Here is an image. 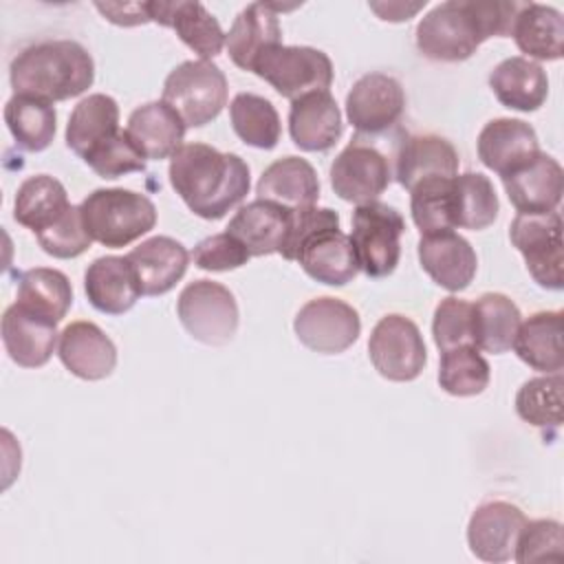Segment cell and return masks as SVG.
Instances as JSON below:
<instances>
[{"label": "cell", "mask_w": 564, "mask_h": 564, "mask_svg": "<svg viewBox=\"0 0 564 564\" xmlns=\"http://www.w3.org/2000/svg\"><path fill=\"white\" fill-rule=\"evenodd\" d=\"M524 2L509 0H447L436 4L416 24V48L434 62H463L494 37L511 35L513 20Z\"/></svg>", "instance_id": "cell-1"}, {"label": "cell", "mask_w": 564, "mask_h": 564, "mask_svg": "<svg viewBox=\"0 0 564 564\" xmlns=\"http://www.w3.org/2000/svg\"><path fill=\"white\" fill-rule=\"evenodd\" d=\"M170 183L183 203L205 220H218L249 194V165L207 143H183L170 159Z\"/></svg>", "instance_id": "cell-2"}, {"label": "cell", "mask_w": 564, "mask_h": 564, "mask_svg": "<svg viewBox=\"0 0 564 564\" xmlns=\"http://www.w3.org/2000/svg\"><path fill=\"white\" fill-rule=\"evenodd\" d=\"M9 79L15 95H31L51 104L64 101L93 86L95 62L75 40H46L13 57Z\"/></svg>", "instance_id": "cell-3"}, {"label": "cell", "mask_w": 564, "mask_h": 564, "mask_svg": "<svg viewBox=\"0 0 564 564\" xmlns=\"http://www.w3.org/2000/svg\"><path fill=\"white\" fill-rule=\"evenodd\" d=\"M79 209L90 238L110 249L134 242L156 225L154 203L145 194L123 187L95 189Z\"/></svg>", "instance_id": "cell-4"}, {"label": "cell", "mask_w": 564, "mask_h": 564, "mask_svg": "<svg viewBox=\"0 0 564 564\" xmlns=\"http://www.w3.org/2000/svg\"><path fill=\"white\" fill-rule=\"evenodd\" d=\"M163 101L176 110L187 128H200L225 108L227 77L209 59H187L165 77Z\"/></svg>", "instance_id": "cell-5"}, {"label": "cell", "mask_w": 564, "mask_h": 564, "mask_svg": "<svg viewBox=\"0 0 564 564\" xmlns=\"http://www.w3.org/2000/svg\"><path fill=\"white\" fill-rule=\"evenodd\" d=\"M403 231L405 220L392 205L372 200L355 207L350 240L368 278H386L397 269Z\"/></svg>", "instance_id": "cell-6"}, {"label": "cell", "mask_w": 564, "mask_h": 564, "mask_svg": "<svg viewBox=\"0 0 564 564\" xmlns=\"http://www.w3.org/2000/svg\"><path fill=\"white\" fill-rule=\"evenodd\" d=\"M251 73L291 101L315 90H328L333 84L330 57L313 46L275 44L253 62Z\"/></svg>", "instance_id": "cell-7"}, {"label": "cell", "mask_w": 564, "mask_h": 564, "mask_svg": "<svg viewBox=\"0 0 564 564\" xmlns=\"http://www.w3.org/2000/svg\"><path fill=\"white\" fill-rule=\"evenodd\" d=\"M183 328L207 346H225L238 330V304L234 293L214 280L189 282L176 302Z\"/></svg>", "instance_id": "cell-8"}, {"label": "cell", "mask_w": 564, "mask_h": 564, "mask_svg": "<svg viewBox=\"0 0 564 564\" xmlns=\"http://www.w3.org/2000/svg\"><path fill=\"white\" fill-rule=\"evenodd\" d=\"M509 238L522 253L531 278L551 291L564 286V256H562V216L560 212L527 216L518 214L511 220Z\"/></svg>", "instance_id": "cell-9"}, {"label": "cell", "mask_w": 564, "mask_h": 564, "mask_svg": "<svg viewBox=\"0 0 564 564\" xmlns=\"http://www.w3.org/2000/svg\"><path fill=\"white\" fill-rule=\"evenodd\" d=\"M368 355L381 377L401 383L416 379L427 361L419 326L399 313H390L375 324L368 339Z\"/></svg>", "instance_id": "cell-10"}, {"label": "cell", "mask_w": 564, "mask_h": 564, "mask_svg": "<svg viewBox=\"0 0 564 564\" xmlns=\"http://www.w3.org/2000/svg\"><path fill=\"white\" fill-rule=\"evenodd\" d=\"M390 181V159L361 137H355L330 165V187L346 203H372L386 192Z\"/></svg>", "instance_id": "cell-11"}, {"label": "cell", "mask_w": 564, "mask_h": 564, "mask_svg": "<svg viewBox=\"0 0 564 564\" xmlns=\"http://www.w3.org/2000/svg\"><path fill=\"white\" fill-rule=\"evenodd\" d=\"M293 328L297 339L313 352L337 355L350 348L359 333V313L344 300L324 295L308 300L295 315Z\"/></svg>", "instance_id": "cell-12"}, {"label": "cell", "mask_w": 564, "mask_h": 564, "mask_svg": "<svg viewBox=\"0 0 564 564\" xmlns=\"http://www.w3.org/2000/svg\"><path fill=\"white\" fill-rule=\"evenodd\" d=\"M405 110L403 86L386 73L359 77L346 95V117L359 137H379L399 126Z\"/></svg>", "instance_id": "cell-13"}, {"label": "cell", "mask_w": 564, "mask_h": 564, "mask_svg": "<svg viewBox=\"0 0 564 564\" xmlns=\"http://www.w3.org/2000/svg\"><path fill=\"white\" fill-rule=\"evenodd\" d=\"M527 518L507 500H489L474 509L467 524L469 551L485 562H509Z\"/></svg>", "instance_id": "cell-14"}, {"label": "cell", "mask_w": 564, "mask_h": 564, "mask_svg": "<svg viewBox=\"0 0 564 564\" xmlns=\"http://www.w3.org/2000/svg\"><path fill=\"white\" fill-rule=\"evenodd\" d=\"M295 262L306 275L328 286H344L361 271L352 240L339 227H322L308 234L297 249Z\"/></svg>", "instance_id": "cell-15"}, {"label": "cell", "mask_w": 564, "mask_h": 564, "mask_svg": "<svg viewBox=\"0 0 564 564\" xmlns=\"http://www.w3.org/2000/svg\"><path fill=\"white\" fill-rule=\"evenodd\" d=\"M419 262L423 271L445 291H463L476 275L478 258L469 240L454 229L423 234L419 240Z\"/></svg>", "instance_id": "cell-16"}, {"label": "cell", "mask_w": 564, "mask_h": 564, "mask_svg": "<svg viewBox=\"0 0 564 564\" xmlns=\"http://www.w3.org/2000/svg\"><path fill=\"white\" fill-rule=\"evenodd\" d=\"M57 322L13 302L2 315V344L13 364L22 368L44 366L57 344Z\"/></svg>", "instance_id": "cell-17"}, {"label": "cell", "mask_w": 564, "mask_h": 564, "mask_svg": "<svg viewBox=\"0 0 564 564\" xmlns=\"http://www.w3.org/2000/svg\"><path fill=\"white\" fill-rule=\"evenodd\" d=\"M502 185L518 214H549L555 212L562 200L564 172L553 156L540 152L520 170L502 176Z\"/></svg>", "instance_id": "cell-18"}, {"label": "cell", "mask_w": 564, "mask_h": 564, "mask_svg": "<svg viewBox=\"0 0 564 564\" xmlns=\"http://www.w3.org/2000/svg\"><path fill=\"white\" fill-rule=\"evenodd\" d=\"M540 154L535 130L522 119H491L478 134V159L485 167L507 176Z\"/></svg>", "instance_id": "cell-19"}, {"label": "cell", "mask_w": 564, "mask_h": 564, "mask_svg": "<svg viewBox=\"0 0 564 564\" xmlns=\"http://www.w3.org/2000/svg\"><path fill=\"white\" fill-rule=\"evenodd\" d=\"M59 361L68 372L84 381L106 379L117 366V348L112 339L93 322H70L59 333Z\"/></svg>", "instance_id": "cell-20"}, {"label": "cell", "mask_w": 564, "mask_h": 564, "mask_svg": "<svg viewBox=\"0 0 564 564\" xmlns=\"http://www.w3.org/2000/svg\"><path fill=\"white\" fill-rule=\"evenodd\" d=\"M458 152L438 134H403L394 152V178L408 192L434 176H456Z\"/></svg>", "instance_id": "cell-21"}, {"label": "cell", "mask_w": 564, "mask_h": 564, "mask_svg": "<svg viewBox=\"0 0 564 564\" xmlns=\"http://www.w3.org/2000/svg\"><path fill=\"white\" fill-rule=\"evenodd\" d=\"M289 132L293 143L304 152L330 150L341 132V112L328 90H315L291 101Z\"/></svg>", "instance_id": "cell-22"}, {"label": "cell", "mask_w": 564, "mask_h": 564, "mask_svg": "<svg viewBox=\"0 0 564 564\" xmlns=\"http://www.w3.org/2000/svg\"><path fill=\"white\" fill-rule=\"evenodd\" d=\"M148 15L150 22L174 29L181 42L200 59L216 57L225 46L227 33H223L218 20L200 2H148Z\"/></svg>", "instance_id": "cell-23"}, {"label": "cell", "mask_w": 564, "mask_h": 564, "mask_svg": "<svg viewBox=\"0 0 564 564\" xmlns=\"http://www.w3.org/2000/svg\"><path fill=\"white\" fill-rule=\"evenodd\" d=\"M88 302L106 315H123L143 295L137 273L126 256H101L84 273Z\"/></svg>", "instance_id": "cell-24"}, {"label": "cell", "mask_w": 564, "mask_h": 564, "mask_svg": "<svg viewBox=\"0 0 564 564\" xmlns=\"http://www.w3.org/2000/svg\"><path fill=\"white\" fill-rule=\"evenodd\" d=\"M280 9L284 7L275 2H253L236 15L225 37V46L238 68L251 70L253 62L267 48L282 44V29L278 20Z\"/></svg>", "instance_id": "cell-25"}, {"label": "cell", "mask_w": 564, "mask_h": 564, "mask_svg": "<svg viewBox=\"0 0 564 564\" xmlns=\"http://www.w3.org/2000/svg\"><path fill=\"white\" fill-rule=\"evenodd\" d=\"M143 295H163L185 275L189 253L170 236H152L128 256Z\"/></svg>", "instance_id": "cell-26"}, {"label": "cell", "mask_w": 564, "mask_h": 564, "mask_svg": "<svg viewBox=\"0 0 564 564\" xmlns=\"http://www.w3.org/2000/svg\"><path fill=\"white\" fill-rule=\"evenodd\" d=\"M291 227V209L271 200L256 198L242 205L227 225V231L236 236L253 256L280 253Z\"/></svg>", "instance_id": "cell-27"}, {"label": "cell", "mask_w": 564, "mask_h": 564, "mask_svg": "<svg viewBox=\"0 0 564 564\" xmlns=\"http://www.w3.org/2000/svg\"><path fill=\"white\" fill-rule=\"evenodd\" d=\"M187 126L172 106L161 101H148L130 112L126 132L141 150L145 159L161 161L183 145Z\"/></svg>", "instance_id": "cell-28"}, {"label": "cell", "mask_w": 564, "mask_h": 564, "mask_svg": "<svg viewBox=\"0 0 564 564\" xmlns=\"http://www.w3.org/2000/svg\"><path fill=\"white\" fill-rule=\"evenodd\" d=\"M489 88L505 108L533 112L546 101L549 79L538 62L516 55L502 59L489 73Z\"/></svg>", "instance_id": "cell-29"}, {"label": "cell", "mask_w": 564, "mask_h": 564, "mask_svg": "<svg viewBox=\"0 0 564 564\" xmlns=\"http://www.w3.org/2000/svg\"><path fill=\"white\" fill-rule=\"evenodd\" d=\"M256 194L262 200H271L289 209L313 207L319 198V178L306 159L284 156L262 172Z\"/></svg>", "instance_id": "cell-30"}, {"label": "cell", "mask_w": 564, "mask_h": 564, "mask_svg": "<svg viewBox=\"0 0 564 564\" xmlns=\"http://www.w3.org/2000/svg\"><path fill=\"white\" fill-rule=\"evenodd\" d=\"M511 348L529 368L544 375L560 372L564 366L562 311H540L520 322Z\"/></svg>", "instance_id": "cell-31"}, {"label": "cell", "mask_w": 564, "mask_h": 564, "mask_svg": "<svg viewBox=\"0 0 564 564\" xmlns=\"http://www.w3.org/2000/svg\"><path fill=\"white\" fill-rule=\"evenodd\" d=\"M511 35L529 59H560L564 55V20L549 4L524 2L513 20Z\"/></svg>", "instance_id": "cell-32"}, {"label": "cell", "mask_w": 564, "mask_h": 564, "mask_svg": "<svg viewBox=\"0 0 564 564\" xmlns=\"http://www.w3.org/2000/svg\"><path fill=\"white\" fill-rule=\"evenodd\" d=\"M119 132V106L110 95L93 93L84 97L70 112L66 123V145L86 156L93 148Z\"/></svg>", "instance_id": "cell-33"}, {"label": "cell", "mask_w": 564, "mask_h": 564, "mask_svg": "<svg viewBox=\"0 0 564 564\" xmlns=\"http://www.w3.org/2000/svg\"><path fill=\"white\" fill-rule=\"evenodd\" d=\"M68 207L70 203L66 187L48 174H35L22 181L18 187L13 218L33 234H40L42 229L51 227Z\"/></svg>", "instance_id": "cell-34"}, {"label": "cell", "mask_w": 564, "mask_h": 564, "mask_svg": "<svg viewBox=\"0 0 564 564\" xmlns=\"http://www.w3.org/2000/svg\"><path fill=\"white\" fill-rule=\"evenodd\" d=\"M522 315L505 293H485L474 304V344L478 350L500 355L511 350Z\"/></svg>", "instance_id": "cell-35"}, {"label": "cell", "mask_w": 564, "mask_h": 564, "mask_svg": "<svg viewBox=\"0 0 564 564\" xmlns=\"http://www.w3.org/2000/svg\"><path fill=\"white\" fill-rule=\"evenodd\" d=\"M4 123L22 150L42 152L53 143L57 115L51 101L13 95L4 106Z\"/></svg>", "instance_id": "cell-36"}, {"label": "cell", "mask_w": 564, "mask_h": 564, "mask_svg": "<svg viewBox=\"0 0 564 564\" xmlns=\"http://www.w3.org/2000/svg\"><path fill=\"white\" fill-rule=\"evenodd\" d=\"M498 196L491 181L480 172H465L452 178V223L454 229L480 231L498 218Z\"/></svg>", "instance_id": "cell-37"}, {"label": "cell", "mask_w": 564, "mask_h": 564, "mask_svg": "<svg viewBox=\"0 0 564 564\" xmlns=\"http://www.w3.org/2000/svg\"><path fill=\"white\" fill-rule=\"evenodd\" d=\"M15 302L53 322H62L73 304V289L62 271L35 267L18 275Z\"/></svg>", "instance_id": "cell-38"}, {"label": "cell", "mask_w": 564, "mask_h": 564, "mask_svg": "<svg viewBox=\"0 0 564 564\" xmlns=\"http://www.w3.org/2000/svg\"><path fill=\"white\" fill-rule=\"evenodd\" d=\"M234 132L251 148L273 150L280 141L282 126L273 104L253 93H238L229 106Z\"/></svg>", "instance_id": "cell-39"}, {"label": "cell", "mask_w": 564, "mask_h": 564, "mask_svg": "<svg viewBox=\"0 0 564 564\" xmlns=\"http://www.w3.org/2000/svg\"><path fill=\"white\" fill-rule=\"evenodd\" d=\"M489 364L476 346H458L441 352L438 383L452 397H474L489 386Z\"/></svg>", "instance_id": "cell-40"}, {"label": "cell", "mask_w": 564, "mask_h": 564, "mask_svg": "<svg viewBox=\"0 0 564 564\" xmlns=\"http://www.w3.org/2000/svg\"><path fill=\"white\" fill-rule=\"evenodd\" d=\"M516 412L535 427H560L562 423V375H544L522 383L516 394Z\"/></svg>", "instance_id": "cell-41"}, {"label": "cell", "mask_w": 564, "mask_h": 564, "mask_svg": "<svg viewBox=\"0 0 564 564\" xmlns=\"http://www.w3.org/2000/svg\"><path fill=\"white\" fill-rule=\"evenodd\" d=\"M452 178L434 176L421 181L410 189V212L412 220L423 234H436L454 229L452 223Z\"/></svg>", "instance_id": "cell-42"}, {"label": "cell", "mask_w": 564, "mask_h": 564, "mask_svg": "<svg viewBox=\"0 0 564 564\" xmlns=\"http://www.w3.org/2000/svg\"><path fill=\"white\" fill-rule=\"evenodd\" d=\"M86 165L101 178H119L130 172H143L145 170V156L134 145L130 134L126 130H119L108 141L99 143L84 156Z\"/></svg>", "instance_id": "cell-43"}, {"label": "cell", "mask_w": 564, "mask_h": 564, "mask_svg": "<svg viewBox=\"0 0 564 564\" xmlns=\"http://www.w3.org/2000/svg\"><path fill=\"white\" fill-rule=\"evenodd\" d=\"M432 335L441 352L458 346H476L474 344V304L454 295L441 300V304L434 311Z\"/></svg>", "instance_id": "cell-44"}, {"label": "cell", "mask_w": 564, "mask_h": 564, "mask_svg": "<svg viewBox=\"0 0 564 564\" xmlns=\"http://www.w3.org/2000/svg\"><path fill=\"white\" fill-rule=\"evenodd\" d=\"M35 238L48 256L62 260L82 256L93 242L90 234L84 227L79 205H70L51 227L35 234Z\"/></svg>", "instance_id": "cell-45"}, {"label": "cell", "mask_w": 564, "mask_h": 564, "mask_svg": "<svg viewBox=\"0 0 564 564\" xmlns=\"http://www.w3.org/2000/svg\"><path fill=\"white\" fill-rule=\"evenodd\" d=\"M513 560L518 564L529 562H562L564 560V533L555 520H527L516 540Z\"/></svg>", "instance_id": "cell-46"}, {"label": "cell", "mask_w": 564, "mask_h": 564, "mask_svg": "<svg viewBox=\"0 0 564 564\" xmlns=\"http://www.w3.org/2000/svg\"><path fill=\"white\" fill-rule=\"evenodd\" d=\"M194 264L205 271H231L251 258L247 247L229 231L203 238L192 251Z\"/></svg>", "instance_id": "cell-47"}, {"label": "cell", "mask_w": 564, "mask_h": 564, "mask_svg": "<svg viewBox=\"0 0 564 564\" xmlns=\"http://www.w3.org/2000/svg\"><path fill=\"white\" fill-rule=\"evenodd\" d=\"M322 227H339L337 212H333L328 207H315V205L291 209V227H289V236H286V242H284L280 256L284 260H295L302 240Z\"/></svg>", "instance_id": "cell-48"}, {"label": "cell", "mask_w": 564, "mask_h": 564, "mask_svg": "<svg viewBox=\"0 0 564 564\" xmlns=\"http://www.w3.org/2000/svg\"><path fill=\"white\" fill-rule=\"evenodd\" d=\"M99 13L106 15V20H110L112 24L119 26H137V24H145L150 22L148 15V2H126V4H95Z\"/></svg>", "instance_id": "cell-49"}, {"label": "cell", "mask_w": 564, "mask_h": 564, "mask_svg": "<svg viewBox=\"0 0 564 564\" xmlns=\"http://www.w3.org/2000/svg\"><path fill=\"white\" fill-rule=\"evenodd\" d=\"M423 4H425V0L416 2V4H370V9L375 13H379L381 20L403 22V20H410V15H414Z\"/></svg>", "instance_id": "cell-50"}]
</instances>
